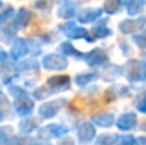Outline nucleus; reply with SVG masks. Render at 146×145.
<instances>
[{"instance_id":"obj_1","label":"nucleus","mask_w":146,"mask_h":145,"mask_svg":"<svg viewBox=\"0 0 146 145\" xmlns=\"http://www.w3.org/2000/svg\"><path fill=\"white\" fill-rule=\"evenodd\" d=\"M65 104V100H55V101H48V102H44L40 108H38V112H40V117L44 118V120H48L51 117H54L60 108Z\"/></svg>"},{"instance_id":"obj_2","label":"nucleus","mask_w":146,"mask_h":145,"mask_svg":"<svg viewBox=\"0 0 146 145\" xmlns=\"http://www.w3.org/2000/svg\"><path fill=\"white\" fill-rule=\"evenodd\" d=\"M67 128L60 125V124H50L44 128H40V138L41 140H50V138H58L67 134Z\"/></svg>"},{"instance_id":"obj_3","label":"nucleus","mask_w":146,"mask_h":145,"mask_svg":"<svg viewBox=\"0 0 146 145\" xmlns=\"http://www.w3.org/2000/svg\"><path fill=\"white\" fill-rule=\"evenodd\" d=\"M43 65L48 70H62L68 65L67 58L58 54H48L43 58Z\"/></svg>"},{"instance_id":"obj_4","label":"nucleus","mask_w":146,"mask_h":145,"mask_svg":"<svg viewBox=\"0 0 146 145\" xmlns=\"http://www.w3.org/2000/svg\"><path fill=\"white\" fill-rule=\"evenodd\" d=\"M77 137L80 140V142L85 144V142H90L94 137H95V128L92 124L90 122H82L77 127Z\"/></svg>"},{"instance_id":"obj_5","label":"nucleus","mask_w":146,"mask_h":145,"mask_svg":"<svg viewBox=\"0 0 146 145\" xmlns=\"http://www.w3.org/2000/svg\"><path fill=\"white\" fill-rule=\"evenodd\" d=\"M146 24V19L145 17H141L138 20H125L119 24V30L125 34H129V33H136L139 30H142V27Z\"/></svg>"},{"instance_id":"obj_6","label":"nucleus","mask_w":146,"mask_h":145,"mask_svg":"<svg viewBox=\"0 0 146 145\" xmlns=\"http://www.w3.org/2000/svg\"><path fill=\"white\" fill-rule=\"evenodd\" d=\"M61 30L64 31L65 36H68L70 39H81V37H87L88 36V31L78 27L75 23H65L61 26Z\"/></svg>"},{"instance_id":"obj_7","label":"nucleus","mask_w":146,"mask_h":145,"mask_svg":"<svg viewBox=\"0 0 146 145\" xmlns=\"http://www.w3.org/2000/svg\"><path fill=\"white\" fill-rule=\"evenodd\" d=\"M47 87H50V91H65L70 88V78L67 76L64 77H51L47 81Z\"/></svg>"},{"instance_id":"obj_8","label":"nucleus","mask_w":146,"mask_h":145,"mask_svg":"<svg viewBox=\"0 0 146 145\" xmlns=\"http://www.w3.org/2000/svg\"><path fill=\"white\" fill-rule=\"evenodd\" d=\"M116 125H118V128L122 130V131H129V130H132V128L136 125V114H135V112L122 114V115L118 118Z\"/></svg>"},{"instance_id":"obj_9","label":"nucleus","mask_w":146,"mask_h":145,"mask_svg":"<svg viewBox=\"0 0 146 145\" xmlns=\"http://www.w3.org/2000/svg\"><path fill=\"white\" fill-rule=\"evenodd\" d=\"M34 108V102L31 100H29L27 96H23V97H19L17 101H16V111L17 114L20 115H29Z\"/></svg>"},{"instance_id":"obj_10","label":"nucleus","mask_w":146,"mask_h":145,"mask_svg":"<svg viewBox=\"0 0 146 145\" xmlns=\"http://www.w3.org/2000/svg\"><path fill=\"white\" fill-rule=\"evenodd\" d=\"M85 61L91 65V67H95V65H101L102 63H105L106 61V55H105V53L104 51H101V50H92V51H90L88 54H85Z\"/></svg>"},{"instance_id":"obj_11","label":"nucleus","mask_w":146,"mask_h":145,"mask_svg":"<svg viewBox=\"0 0 146 145\" xmlns=\"http://www.w3.org/2000/svg\"><path fill=\"white\" fill-rule=\"evenodd\" d=\"M27 53H29V44H27L26 40L19 39V40L14 41V44H13V47H11V55H13L14 58H21V57L26 55Z\"/></svg>"},{"instance_id":"obj_12","label":"nucleus","mask_w":146,"mask_h":145,"mask_svg":"<svg viewBox=\"0 0 146 145\" xmlns=\"http://www.w3.org/2000/svg\"><path fill=\"white\" fill-rule=\"evenodd\" d=\"M101 10L98 9H88V10H82L80 14H78V20L81 23H91V21H95L98 17L101 16Z\"/></svg>"},{"instance_id":"obj_13","label":"nucleus","mask_w":146,"mask_h":145,"mask_svg":"<svg viewBox=\"0 0 146 145\" xmlns=\"http://www.w3.org/2000/svg\"><path fill=\"white\" fill-rule=\"evenodd\" d=\"M126 76L129 77V80H139L142 78V67H139L138 61H131L126 65Z\"/></svg>"},{"instance_id":"obj_14","label":"nucleus","mask_w":146,"mask_h":145,"mask_svg":"<svg viewBox=\"0 0 146 145\" xmlns=\"http://www.w3.org/2000/svg\"><path fill=\"white\" fill-rule=\"evenodd\" d=\"M94 122L97 124L98 127H111L113 124V115L109 114V112H102V114H98L94 117Z\"/></svg>"},{"instance_id":"obj_15","label":"nucleus","mask_w":146,"mask_h":145,"mask_svg":"<svg viewBox=\"0 0 146 145\" xmlns=\"http://www.w3.org/2000/svg\"><path fill=\"white\" fill-rule=\"evenodd\" d=\"M146 0H125V6L128 9V13L129 14H138L142 11L143 6H145Z\"/></svg>"},{"instance_id":"obj_16","label":"nucleus","mask_w":146,"mask_h":145,"mask_svg":"<svg viewBox=\"0 0 146 145\" xmlns=\"http://www.w3.org/2000/svg\"><path fill=\"white\" fill-rule=\"evenodd\" d=\"M77 7H78L77 3H67L65 6H62V7L60 9L58 16H60L61 19H71V17L75 16V13H77Z\"/></svg>"},{"instance_id":"obj_17","label":"nucleus","mask_w":146,"mask_h":145,"mask_svg":"<svg viewBox=\"0 0 146 145\" xmlns=\"http://www.w3.org/2000/svg\"><path fill=\"white\" fill-rule=\"evenodd\" d=\"M30 13L26 10V9H21L20 11H19V14H17V17H16V21H14V29H23V27H26L27 24H29V21H30Z\"/></svg>"},{"instance_id":"obj_18","label":"nucleus","mask_w":146,"mask_h":145,"mask_svg":"<svg viewBox=\"0 0 146 145\" xmlns=\"http://www.w3.org/2000/svg\"><path fill=\"white\" fill-rule=\"evenodd\" d=\"M37 128V121L33 118H26L20 122V131L23 134H30Z\"/></svg>"},{"instance_id":"obj_19","label":"nucleus","mask_w":146,"mask_h":145,"mask_svg":"<svg viewBox=\"0 0 146 145\" xmlns=\"http://www.w3.org/2000/svg\"><path fill=\"white\" fill-rule=\"evenodd\" d=\"M92 31H94V36H95V37H99V39H101V37H105V36H108V34H111V30L106 29V21H105V20H101V23L92 29Z\"/></svg>"},{"instance_id":"obj_20","label":"nucleus","mask_w":146,"mask_h":145,"mask_svg":"<svg viewBox=\"0 0 146 145\" xmlns=\"http://www.w3.org/2000/svg\"><path fill=\"white\" fill-rule=\"evenodd\" d=\"M60 51L62 53V55H74V57H81L82 54L80 51H77L75 47L70 43H62L60 46Z\"/></svg>"},{"instance_id":"obj_21","label":"nucleus","mask_w":146,"mask_h":145,"mask_svg":"<svg viewBox=\"0 0 146 145\" xmlns=\"http://www.w3.org/2000/svg\"><path fill=\"white\" fill-rule=\"evenodd\" d=\"M116 141V135L113 134H102L97 138L95 145H115Z\"/></svg>"},{"instance_id":"obj_22","label":"nucleus","mask_w":146,"mask_h":145,"mask_svg":"<svg viewBox=\"0 0 146 145\" xmlns=\"http://www.w3.org/2000/svg\"><path fill=\"white\" fill-rule=\"evenodd\" d=\"M116 145H139L138 141L132 137V135H121V137H116Z\"/></svg>"},{"instance_id":"obj_23","label":"nucleus","mask_w":146,"mask_h":145,"mask_svg":"<svg viewBox=\"0 0 146 145\" xmlns=\"http://www.w3.org/2000/svg\"><path fill=\"white\" fill-rule=\"evenodd\" d=\"M95 74H80V76H77L75 77V83L78 84V86H85V84H88L90 81H92V80H95Z\"/></svg>"},{"instance_id":"obj_24","label":"nucleus","mask_w":146,"mask_h":145,"mask_svg":"<svg viewBox=\"0 0 146 145\" xmlns=\"http://www.w3.org/2000/svg\"><path fill=\"white\" fill-rule=\"evenodd\" d=\"M119 6H121V0H106L105 10L108 13H115V11H118Z\"/></svg>"},{"instance_id":"obj_25","label":"nucleus","mask_w":146,"mask_h":145,"mask_svg":"<svg viewBox=\"0 0 146 145\" xmlns=\"http://www.w3.org/2000/svg\"><path fill=\"white\" fill-rule=\"evenodd\" d=\"M31 65L38 67V63H37L36 60H29V61H24V63H21V64L19 65V70H31V68H34V67H31Z\"/></svg>"},{"instance_id":"obj_26","label":"nucleus","mask_w":146,"mask_h":145,"mask_svg":"<svg viewBox=\"0 0 146 145\" xmlns=\"http://www.w3.org/2000/svg\"><path fill=\"white\" fill-rule=\"evenodd\" d=\"M133 40H135V43H136L138 46H141V47H146V33H141V34L135 36V37H133Z\"/></svg>"},{"instance_id":"obj_27","label":"nucleus","mask_w":146,"mask_h":145,"mask_svg":"<svg viewBox=\"0 0 146 145\" xmlns=\"http://www.w3.org/2000/svg\"><path fill=\"white\" fill-rule=\"evenodd\" d=\"M58 145H75V142H74V140H72V138L65 137V138H62V140L58 142Z\"/></svg>"},{"instance_id":"obj_28","label":"nucleus","mask_w":146,"mask_h":145,"mask_svg":"<svg viewBox=\"0 0 146 145\" xmlns=\"http://www.w3.org/2000/svg\"><path fill=\"white\" fill-rule=\"evenodd\" d=\"M136 108H138L139 111H142V112H146V97H143V100L136 104Z\"/></svg>"},{"instance_id":"obj_29","label":"nucleus","mask_w":146,"mask_h":145,"mask_svg":"<svg viewBox=\"0 0 146 145\" xmlns=\"http://www.w3.org/2000/svg\"><path fill=\"white\" fill-rule=\"evenodd\" d=\"M11 13H13L11 9H9L7 11H4L3 14H0V23H1V21H6V19H9V16H11Z\"/></svg>"},{"instance_id":"obj_30","label":"nucleus","mask_w":146,"mask_h":145,"mask_svg":"<svg viewBox=\"0 0 146 145\" xmlns=\"http://www.w3.org/2000/svg\"><path fill=\"white\" fill-rule=\"evenodd\" d=\"M29 145H51V144H48L46 140H36V141H33V142H29Z\"/></svg>"},{"instance_id":"obj_31","label":"nucleus","mask_w":146,"mask_h":145,"mask_svg":"<svg viewBox=\"0 0 146 145\" xmlns=\"http://www.w3.org/2000/svg\"><path fill=\"white\" fill-rule=\"evenodd\" d=\"M138 144H139V145H146V138H139Z\"/></svg>"},{"instance_id":"obj_32","label":"nucleus","mask_w":146,"mask_h":145,"mask_svg":"<svg viewBox=\"0 0 146 145\" xmlns=\"http://www.w3.org/2000/svg\"><path fill=\"white\" fill-rule=\"evenodd\" d=\"M57 1H67V0H57Z\"/></svg>"},{"instance_id":"obj_33","label":"nucleus","mask_w":146,"mask_h":145,"mask_svg":"<svg viewBox=\"0 0 146 145\" xmlns=\"http://www.w3.org/2000/svg\"><path fill=\"white\" fill-rule=\"evenodd\" d=\"M0 6H1V3H0Z\"/></svg>"}]
</instances>
